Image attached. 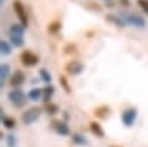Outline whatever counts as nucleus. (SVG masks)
I'll return each mask as SVG.
<instances>
[{"instance_id":"nucleus-1","label":"nucleus","mask_w":148,"mask_h":147,"mask_svg":"<svg viewBox=\"0 0 148 147\" xmlns=\"http://www.w3.org/2000/svg\"><path fill=\"white\" fill-rule=\"evenodd\" d=\"M40 113H42V110L37 108V107L28 108L26 112H23V115H22V121H23V124H26V126H31V124H34L37 119L40 118Z\"/></svg>"},{"instance_id":"nucleus-2","label":"nucleus","mask_w":148,"mask_h":147,"mask_svg":"<svg viewBox=\"0 0 148 147\" xmlns=\"http://www.w3.org/2000/svg\"><path fill=\"white\" fill-rule=\"evenodd\" d=\"M8 98L9 101L16 105V107H23L26 102V99H25V95H23V91L20 88H14L9 91V95H8Z\"/></svg>"},{"instance_id":"nucleus-3","label":"nucleus","mask_w":148,"mask_h":147,"mask_svg":"<svg viewBox=\"0 0 148 147\" xmlns=\"http://www.w3.org/2000/svg\"><path fill=\"white\" fill-rule=\"evenodd\" d=\"M14 10H16V14H17V17H18V20H20L22 26H26V25H28V14H26L25 6L22 5V2L16 0V2H14Z\"/></svg>"},{"instance_id":"nucleus-4","label":"nucleus","mask_w":148,"mask_h":147,"mask_svg":"<svg viewBox=\"0 0 148 147\" xmlns=\"http://www.w3.org/2000/svg\"><path fill=\"white\" fill-rule=\"evenodd\" d=\"M136 118H137V110L136 108H127L122 113V122L127 127H131L134 124V121H136Z\"/></svg>"},{"instance_id":"nucleus-5","label":"nucleus","mask_w":148,"mask_h":147,"mask_svg":"<svg viewBox=\"0 0 148 147\" xmlns=\"http://www.w3.org/2000/svg\"><path fill=\"white\" fill-rule=\"evenodd\" d=\"M20 57H22L23 65H26V67H32V65H36V63L39 62V57L31 51H23Z\"/></svg>"},{"instance_id":"nucleus-6","label":"nucleus","mask_w":148,"mask_h":147,"mask_svg":"<svg viewBox=\"0 0 148 147\" xmlns=\"http://www.w3.org/2000/svg\"><path fill=\"white\" fill-rule=\"evenodd\" d=\"M53 128H54V132L57 133V135H62V136L69 135V127H68V124H65V122H62V121H54V122H53Z\"/></svg>"},{"instance_id":"nucleus-7","label":"nucleus","mask_w":148,"mask_h":147,"mask_svg":"<svg viewBox=\"0 0 148 147\" xmlns=\"http://www.w3.org/2000/svg\"><path fill=\"white\" fill-rule=\"evenodd\" d=\"M65 70H66L69 75H80L82 70H83V65L80 62H77V61H73V62H69L66 67H65Z\"/></svg>"},{"instance_id":"nucleus-8","label":"nucleus","mask_w":148,"mask_h":147,"mask_svg":"<svg viewBox=\"0 0 148 147\" xmlns=\"http://www.w3.org/2000/svg\"><path fill=\"white\" fill-rule=\"evenodd\" d=\"M90 130H91V133L94 136H97V138H105V130L102 128V126L97 121H92V122H90Z\"/></svg>"},{"instance_id":"nucleus-9","label":"nucleus","mask_w":148,"mask_h":147,"mask_svg":"<svg viewBox=\"0 0 148 147\" xmlns=\"http://www.w3.org/2000/svg\"><path fill=\"white\" fill-rule=\"evenodd\" d=\"M23 82H25V75L23 73H20V71H16L12 75V77H11V87H14V88H18Z\"/></svg>"},{"instance_id":"nucleus-10","label":"nucleus","mask_w":148,"mask_h":147,"mask_svg":"<svg viewBox=\"0 0 148 147\" xmlns=\"http://www.w3.org/2000/svg\"><path fill=\"white\" fill-rule=\"evenodd\" d=\"M110 108L106 107V105H100V107H97L96 110H94V116L96 118H99V119H106L110 116Z\"/></svg>"},{"instance_id":"nucleus-11","label":"nucleus","mask_w":148,"mask_h":147,"mask_svg":"<svg viewBox=\"0 0 148 147\" xmlns=\"http://www.w3.org/2000/svg\"><path fill=\"white\" fill-rule=\"evenodd\" d=\"M2 124L5 126V128H9V130H12V128L16 127V119L11 118V116H3Z\"/></svg>"},{"instance_id":"nucleus-12","label":"nucleus","mask_w":148,"mask_h":147,"mask_svg":"<svg viewBox=\"0 0 148 147\" xmlns=\"http://www.w3.org/2000/svg\"><path fill=\"white\" fill-rule=\"evenodd\" d=\"M28 98L32 99V101H37V99H40L42 98V91L39 88H32L29 93H28Z\"/></svg>"},{"instance_id":"nucleus-13","label":"nucleus","mask_w":148,"mask_h":147,"mask_svg":"<svg viewBox=\"0 0 148 147\" xmlns=\"http://www.w3.org/2000/svg\"><path fill=\"white\" fill-rule=\"evenodd\" d=\"M128 20L131 22L133 25H136V26H143V25H145L143 19H140V17H137V16H130V17H128Z\"/></svg>"},{"instance_id":"nucleus-14","label":"nucleus","mask_w":148,"mask_h":147,"mask_svg":"<svg viewBox=\"0 0 148 147\" xmlns=\"http://www.w3.org/2000/svg\"><path fill=\"white\" fill-rule=\"evenodd\" d=\"M53 93H54V88L53 87H46V88L43 90V93H42V96H43V99L46 101V102H48V101L51 99V96H53Z\"/></svg>"},{"instance_id":"nucleus-15","label":"nucleus","mask_w":148,"mask_h":147,"mask_svg":"<svg viewBox=\"0 0 148 147\" xmlns=\"http://www.w3.org/2000/svg\"><path fill=\"white\" fill-rule=\"evenodd\" d=\"M46 112H48L49 115H56L59 112V105H56L53 102H48V104H46Z\"/></svg>"},{"instance_id":"nucleus-16","label":"nucleus","mask_w":148,"mask_h":147,"mask_svg":"<svg viewBox=\"0 0 148 147\" xmlns=\"http://www.w3.org/2000/svg\"><path fill=\"white\" fill-rule=\"evenodd\" d=\"M73 142H74V144H79V146H85L86 139L82 135H73Z\"/></svg>"},{"instance_id":"nucleus-17","label":"nucleus","mask_w":148,"mask_h":147,"mask_svg":"<svg viewBox=\"0 0 148 147\" xmlns=\"http://www.w3.org/2000/svg\"><path fill=\"white\" fill-rule=\"evenodd\" d=\"M0 53H3V54H9V53H11V47H9L5 40H0Z\"/></svg>"},{"instance_id":"nucleus-18","label":"nucleus","mask_w":148,"mask_h":147,"mask_svg":"<svg viewBox=\"0 0 148 147\" xmlns=\"http://www.w3.org/2000/svg\"><path fill=\"white\" fill-rule=\"evenodd\" d=\"M9 75V67L8 65H0V79L6 77Z\"/></svg>"},{"instance_id":"nucleus-19","label":"nucleus","mask_w":148,"mask_h":147,"mask_svg":"<svg viewBox=\"0 0 148 147\" xmlns=\"http://www.w3.org/2000/svg\"><path fill=\"white\" fill-rule=\"evenodd\" d=\"M137 5L148 14V0H137Z\"/></svg>"},{"instance_id":"nucleus-20","label":"nucleus","mask_w":148,"mask_h":147,"mask_svg":"<svg viewBox=\"0 0 148 147\" xmlns=\"http://www.w3.org/2000/svg\"><path fill=\"white\" fill-rule=\"evenodd\" d=\"M60 84L63 85V88H65V91H66V93H69V91H71V88H69V84H68V81L65 79V77H62V76H60Z\"/></svg>"},{"instance_id":"nucleus-21","label":"nucleus","mask_w":148,"mask_h":147,"mask_svg":"<svg viewBox=\"0 0 148 147\" xmlns=\"http://www.w3.org/2000/svg\"><path fill=\"white\" fill-rule=\"evenodd\" d=\"M14 45H22V34H12Z\"/></svg>"},{"instance_id":"nucleus-22","label":"nucleus","mask_w":148,"mask_h":147,"mask_svg":"<svg viewBox=\"0 0 148 147\" xmlns=\"http://www.w3.org/2000/svg\"><path fill=\"white\" fill-rule=\"evenodd\" d=\"M40 75H42V77H43V81H46V82H48V81L51 79V77L48 76V73H46L45 70H42V71H40Z\"/></svg>"},{"instance_id":"nucleus-23","label":"nucleus","mask_w":148,"mask_h":147,"mask_svg":"<svg viewBox=\"0 0 148 147\" xmlns=\"http://www.w3.org/2000/svg\"><path fill=\"white\" fill-rule=\"evenodd\" d=\"M8 146H9V147H14V146H16V139H14L12 136H8Z\"/></svg>"},{"instance_id":"nucleus-24","label":"nucleus","mask_w":148,"mask_h":147,"mask_svg":"<svg viewBox=\"0 0 148 147\" xmlns=\"http://www.w3.org/2000/svg\"><path fill=\"white\" fill-rule=\"evenodd\" d=\"M0 138H3V133L2 132H0Z\"/></svg>"},{"instance_id":"nucleus-25","label":"nucleus","mask_w":148,"mask_h":147,"mask_svg":"<svg viewBox=\"0 0 148 147\" xmlns=\"http://www.w3.org/2000/svg\"><path fill=\"white\" fill-rule=\"evenodd\" d=\"M0 115H2V107H0Z\"/></svg>"},{"instance_id":"nucleus-26","label":"nucleus","mask_w":148,"mask_h":147,"mask_svg":"<svg viewBox=\"0 0 148 147\" xmlns=\"http://www.w3.org/2000/svg\"><path fill=\"white\" fill-rule=\"evenodd\" d=\"M113 147H117V146H113Z\"/></svg>"}]
</instances>
